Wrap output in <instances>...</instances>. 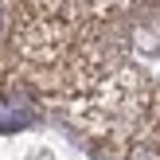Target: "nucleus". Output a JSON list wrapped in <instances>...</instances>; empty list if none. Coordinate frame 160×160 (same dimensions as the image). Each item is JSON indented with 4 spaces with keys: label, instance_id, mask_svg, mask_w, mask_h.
<instances>
[{
    "label": "nucleus",
    "instance_id": "1",
    "mask_svg": "<svg viewBox=\"0 0 160 160\" xmlns=\"http://www.w3.org/2000/svg\"><path fill=\"white\" fill-rule=\"evenodd\" d=\"M0 35H4V12H0Z\"/></svg>",
    "mask_w": 160,
    "mask_h": 160
}]
</instances>
